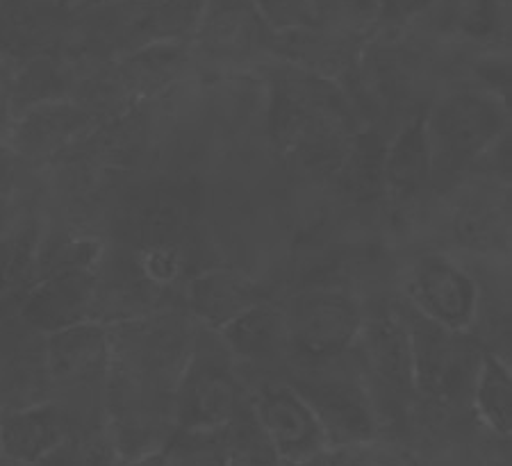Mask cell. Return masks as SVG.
<instances>
[{"instance_id": "cell-1", "label": "cell", "mask_w": 512, "mask_h": 466, "mask_svg": "<svg viewBox=\"0 0 512 466\" xmlns=\"http://www.w3.org/2000/svg\"><path fill=\"white\" fill-rule=\"evenodd\" d=\"M194 330L192 314L180 307L110 326L112 360L103 412L117 457L158 453L176 432V389Z\"/></svg>"}, {"instance_id": "cell-2", "label": "cell", "mask_w": 512, "mask_h": 466, "mask_svg": "<svg viewBox=\"0 0 512 466\" xmlns=\"http://www.w3.org/2000/svg\"><path fill=\"white\" fill-rule=\"evenodd\" d=\"M267 71V126L276 153L305 176L333 180L365 128L362 116L335 80L283 60Z\"/></svg>"}, {"instance_id": "cell-3", "label": "cell", "mask_w": 512, "mask_h": 466, "mask_svg": "<svg viewBox=\"0 0 512 466\" xmlns=\"http://www.w3.org/2000/svg\"><path fill=\"white\" fill-rule=\"evenodd\" d=\"M392 305L410 335L419 401L435 410H460L472 405L485 353L481 341L469 330H451L426 319L403 298Z\"/></svg>"}, {"instance_id": "cell-4", "label": "cell", "mask_w": 512, "mask_h": 466, "mask_svg": "<svg viewBox=\"0 0 512 466\" xmlns=\"http://www.w3.org/2000/svg\"><path fill=\"white\" fill-rule=\"evenodd\" d=\"M283 380L317 416L330 448L381 437L383 423L353 348L321 364L289 366Z\"/></svg>"}, {"instance_id": "cell-5", "label": "cell", "mask_w": 512, "mask_h": 466, "mask_svg": "<svg viewBox=\"0 0 512 466\" xmlns=\"http://www.w3.org/2000/svg\"><path fill=\"white\" fill-rule=\"evenodd\" d=\"M508 103L483 89H453L426 107L424 128L435 176H460L510 132Z\"/></svg>"}, {"instance_id": "cell-6", "label": "cell", "mask_w": 512, "mask_h": 466, "mask_svg": "<svg viewBox=\"0 0 512 466\" xmlns=\"http://www.w3.org/2000/svg\"><path fill=\"white\" fill-rule=\"evenodd\" d=\"M249 398V382L224 337L196 323L176 389V430L226 426Z\"/></svg>"}, {"instance_id": "cell-7", "label": "cell", "mask_w": 512, "mask_h": 466, "mask_svg": "<svg viewBox=\"0 0 512 466\" xmlns=\"http://www.w3.org/2000/svg\"><path fill=\"white\" fill-rule=\"evenodd\" d=\"M276 30L255 0H203L192 37V57L214 76L253 71L274 55Z\"/></svg>"}, {"instance_id": "cell-8", "label": "cell", "mask_w": 512, "mask_h": 466, "mask_svg": "<svg viewBox=\"0 0 512 466\" xmlns=\"http://www.w3.org/2000/svg\"><path fill=\"white\" fill-rule=\"evenodd\" d=\"M289 366H310L349 353L360 335L365 305L346 289H303L285 303Z\"/></svg>"}, {"instance_id": "cell-9", "label": "cell", "mask_w": 512, "mask_h": 466, "mask_svg": "<svg viewBox=\"0 0 512 466\" xmlns=\"http://www.w3.org/2000/svg\"><path fill=\"white\" fill-rule=\"evenodd\" d=\"M353 353L365 373L378 419L390 407L406 410L419 403L410 335L392 303L365 307V319L353 344Z\"/></svg>"}, {"instance_id": "cell-10", "label": "cell", "mask_w": 512, "mask_h": 466, "mask_svg": "<svg viewBox=\"0 0 512 466\" xmlns=\"http://www.w3.org/2000/svg\"><path fill=\"white\" fill-rule=\"evenodd\" d=\"M403 301L444 328L472 330L478 303L476 278L447 253L419 255L403 276Z\"/></svg>"}, {"instance_id": "cell-11", "label": "cell", "mask_w": 512, "mask_h": 466, "mask_svg": "<svg viewBox=\"0 0 512 466\" xmlns=\"http://www.w3.org/2000/svg\"><path fill=\"white\" fill-rule=\"evenodd\" d=\"M46 360L53 401L66 403L73 394L103 398L112 360L110 326L89 321L51 332L46 335Z\"/></svg>"}, {"instance_id": "cell-12", "label": "cell", "mask_w": 512, "mask_h": 466, "mask_svg": "<svg viewBox=\"0 0 512 466\" xmlns=\"http://www.w3.org/2000/svg\"><path fill=\"white\" fill-rule=\"evenodd\" d=\"M251 405L283 464H308L328 453L317 416L285 380L258 382L251 389Z\"/></svg>"}, {"instance_id": "cell-13", "label": "cell", "mask_w": 512, "mask_h": 466, "mask_svg": "<svg viewBox=\"0 0 512 466\" xmlns=\"http://www.w3.org/2000/svg\"><path fill=\"white\" fill-rule=\"evenodd\" d=\"M98 123L101 119L73 98L39 103L16 116L7 146L23 166L39 171L69 153Z\"/></svg>"}, {"instance_id": "cell-14", "label": "cell", "mask_w": 512, "mask_h": 466, "mask_svg": "<svg viewBox=\"0 0 512 466\" xmlns=\"http://www.w3.org/2000/svg\"><path fill=\"white\" fill-rule=\"evenodd\" d=\"M451 241L462 251L506 260L510 248V185L476 176L460 189L449 216Z\"/></svg>"}, {"instance_id": "cell-15", "label": "cell", "mask_w": 512, "mask_h": 466, "mask_svg": "<svg viewBox=\"0 0 512 466\" xmlns=\"http://www.w3.org/2000/svg\"><path fill=\"white\" fill-rule=\"evenodd\" d=\"M53 401L48 376L46 335H41L16 312L0 323V414L26 410Z\"/></svg>"}, {"instance_id": "cell-16", "label": "cell", "mask_w": 512, "mask_h": 466, "mask_svg": "<svg viewBox=\"0 0 512 466\" xmlns=\"http://www.w3.org/2000/svg\"><path fill=\"white\" fill-rule=\"evenodd\" d=\"M235 360L242 366L246 382L258 376L274 380V373L289 369V326L283 303L271 298L253 305L219 332ZM283 373V378H285ZM280 378V380H283Z\"/></svg>"}, {"instance_id": "cell-17", "label": "cell", "mask_w": 512, "mask_h": 466, "mask_svg": "<svg viewBox=\"0 0 512 466\" xmlns=\"http://www.w3.org/2000/svg\"><path fill=\"white\" fill-rule=\"evenodd\" d=\"M16 316L41 335L96 321V271L55 273L37 280L21 296Z\"/></svg>"}, {"instance_id": "cell-18", "label": "cell", "mask_w": 512, "mask_h": 466, "mask_svg": "<svg viewBox=\"0 0 512 466\" xmlns=\"http://www.w3.org/2000/svg\"><path fill=\"white\" fill-rule=\"evenodd\" d=\"M274 55H278V60L346 87L358 73L362 39L321 26L294 28L276 32Z\"/></svg>"}, {"instance_id": "cell-19", "label": "cell", "mask_w": 512, "mask_h": 466, "mask_svg": "<svg viewBox=\"0 0 512 466\" xmlns=\"http://www.w3.org/2000/svg\"><path fill=\"white\" fill-rule=\"evenodd\" d=\"M267 298L269 294L258 282L235 269L203 271L185 289V305L192 319L217 332Z\"/></svg>"}, {"instance_id": "cell-20", "label": "cell", "mask_w": 512, "mask_h": 466, "mask_svg": "<svg viewBox=\"0 0 512 466\" xmlns=\"http://www.w3.org/2000/svg\"><path fill=\"white\" fill-rule=\"evenodd\" d=\"M76 432V419L57 401L0 414V453L37 464Z\"/></svg>"}, {"instance_id": "cell-21", "label": "cell", "mask_w": 512, "mask_h": 466, "mask_svg": "<svg viewBox=\"0 0 512 466\" xmlns=\"http://www.w3.org/2000/svg\"><path fill=\"white\" fill-rule=\"evenodd\" d=\"M114 69L130 103H148L176 85L194 69L187 41H158L114 60Z\"/></svg>"}, {"instance_id": "cell-22", "label": "cell", "mask_w": 512, "mask_h": 466, "mask_svg": "<svg viewBox=\"0 0 512 466\" xmlns=\"http://www.w3.org/2000/svg\"><path fill=\"white\" fill-rule=\"evenodd\" d=\"M44 232L46 216L35 203L23 198L0 232V301H21L32 287Z\"/></svg>"}, {"instance_id": "cell-23", "label": "cell", "mask_w": 512, "mask_h": 466, "mask_svg": "<svg viewBox=\"0 0 512 466\" xmlns=\"http://www.w3.org/2000/svg\"><path fill=\"white\" fill-rule=\"evenodd\" d=\"M121 57L158 41H189L201 19L203 0H132L123 3Z\"/></svg>"}, {"instance_id": "cell-24", "label": "cell", "mask_w": 512, "mask_h": 466, "mask_svg": "<svg viewBox=\"0 0 512 466\" xmlns=\"http://www.w3.org/2000/svg\"><path fill=\"white\" fill-rule=\"evenodd\" d=\"M424 112L410 116L406 126L387 146L385 153V198L394 205H408L433 180V160L428 148Z\"/></svg>"}, {"instance_id": "cell-25", "label": "cell", "mask_w": 512, "mask_h": 466, "mask_svg": "<svg viewBox=\"0 0 512 466\" xmlns=\"http://www.w3.org/2000/svg\"><path fill=\"white\" fill-rule=\"evenodd\" d=\"M385 153L387 141L376 126L362 128L353 137L344 162L333 178L346 201L365 205L385 198Z\"/></svg>"}, {"instance_id": "cell-26", "label": "cell", "mask_w": 512, "mask_h": 466, "mask_svg": "<svg viewBox=\"0 0 512 466\" xmlns=\"http://www.w3.org/2000/svg\"><path fill=\"white\" fill-rule=\"evenodd\" d=\"M510 366L494 353H483L481 369L474 385L472 405L487 428L506 439L512 426V401H510Z\"/></svg>"}, {"instance_id": "cell-27", "label": "cell", "mask_w": 512, "mask_h": 466, "mask_svg": "<svg viewBox=\"0 0 512 466\" xmlns=\"http://www.w3.org/2000/svg\"><path fill=\"white\" fill-rule=\"evenodd\" d=\"M224 432L230 466H283L258 414L253 410L251 398L226 423Z\"/></svg>"}, {"instance_id": "cell-28", "label": "cell", "mask_w": 512, "mask_h": 466, "mask_svg": "<svg viewBox=\"0 0 512 466\" xmlns=\"http://www.w3.org/2000/svg\"><path fill=\"white\" fill-rule=\"evenodd\" d=\"M162 457L164 466H230L224 426L176 430L164 444Z\"/></svg>"}, {"instance_id": "cell-29", "label": "cell", "mask_w": 512, "mask_h": 466, "mask_svg": "<svg viewBox=\"0 0 512 466\" xmlns=\"http://www.w3.org/2000/svg\"><path fill=\"white\" fill-rule=\"evenodd\" d=\"M321 466H417L415 460L401 448L385 444L378 439L355 441L328 448V453L321 460Z\"/></svg>"}, {"instance_id": "cell-30", "label": "cell", "mask_w": 512, "mask_h": 466, "mask_svg": "<svg viewBox=\"0 0 512 466\" xmlns=\"http://www.w3.org/2000/svg\"><path fill=\"white\" fill-rule=\"evenodd\" d=\"M255 3L276 32L321 26L317 0H255Z\"/></svg>"}, {"instance_id": "cell-31", "label": "cell", "mask_w": 512, "mask_h": 466, "mask_svg": "<svg viewBox=\"0 0 512 466\" xmlns=\"http://www.w3.org/2000/svg\"><path fill=\"white\" fill-rule=\"evenodd\" d=\"M16 64L7 60V57L0 55V141L10 139L12 126L16 121V112H14V73H16Z\"/></svg>"}, {"instance_id": "cell-32", "label": "cell", "mask_w": 512, "mask_h": 466, "mask_svg": "<svg viewBox=\"0 0 512 466\" xmlns=\"http://www.w3.org/2000/svg\"><path fill=\"white\" fill-rule=\"evenodd\" d=\"M23 162L5 141H0V201L19 198V173Z\"/></svg>"}, {"instance_id": "cell-33", "label": "cell", "mask_w": 512, "mask_h": 466, "mask_svg": "<svg viewBox=\"0 0 512 466\" xmlns=\"http://www.w3.org/2000/svg\"><path fill=\"white\" fill-rule=\"evenodd\" d=\"M381 3V19L401 23L412 19L417 12L424 10L433 0H378Z\"/></svg>"}, {"instance_id": "cell-34", "label": "cell", "mask_w": 512, "mask_h": 466, "mask_svg": "<svg viewBox=\"0 0 512 466\" xmlns=\"http://www.w3.org/2000/svg\"><path fill=\"white\" fill-rule=\"evenodd\" d=\"M110 466H164V457L162 451L144 455V457H132V460H123V457H117Z\"/></svg>"}, {"instance_id": "cell-35", "label": "cell", "mask_w": 512, "mask_h": 466, "mask_svg": "<svg viewBox=\"0 0 512 466\" xmlns=\"http://www.w3.org/2000/svg\"><path fill=\"white\" fill-rule=\"evenodd\" d=\"M53 3L60 7L62 12H69V10H87V7L94 5L96 0H53Z\"/></svg>"}, {"instance_id": "cell-36", "label": "cell", "mask_w": 512, "mask_h": 466, "mask_svg": "<svg viewBox=\"0 0 512 466\" xmlns=\"http://www.w3.org/2000/svg\"><path fill=\"white\" fill-rule=\"evenodd\" d=\"M0 466H53L51 457H46V460H41L37 464H30V462H19V460H12V457H7L0 453Z\"/></svg>"}, {"instance_id": "cell-37", "label": "cell", "mask_w": 512, "mask_h": 466, "mask_svg": "<svg viewBox=\"0 0 512 466\" xmlns=\"http://www.w3.org/2000/svg\"><path fill=\"white\" fill-rule=\"evenodd\" d=\"M321 460H324V457H319V460L308 462V464H283V466H321Z\"/></svg>"}]
</instances>
